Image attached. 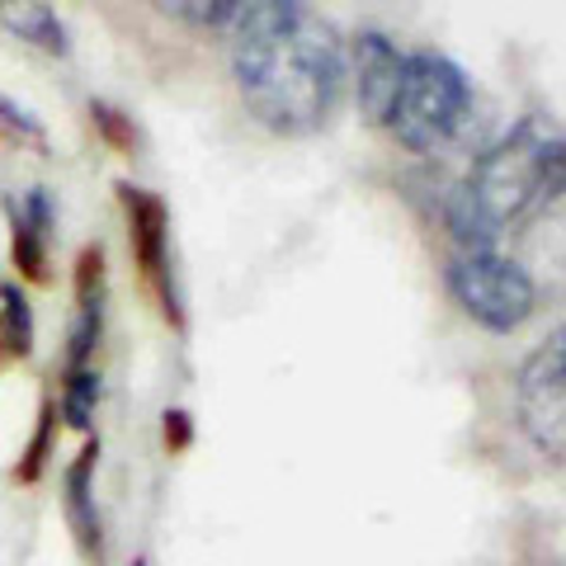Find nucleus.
Listing matches in <instances>:
<instances>
[{
    "instance_id": "nucleus-1",
    "label": "nucleus",
    "mask_w": 566,
    "mask_h": 566,
    "mask_svg": "<svg viewBox=\"0 0 566 566\" xmlns=\"http://www.w3.org/2000/svg\"><path fill=\"white\" fill-rule=\"evenodd\" d=\"M237 91L264 128L279 137H312L340 109L345 39L326 14L293 0L241 6L232 24Z\"/></svg>"
},
{
    "instance_id": "nucleus-2",
    "label": "nucleus",
    "mask_w": 566,
    "mask_h": 566,
    "mask_svg": "<svg viewBox=\"0 0 566 566\" xmlns=\"http://www.w3.org/2000/svg\"><path fill=\"white\" fill-rule=\"evenodd\" d=\"M566 189V133L547 114H524L476 156L449 203L458 251H486Z\"/></svg>"
},
{
    "instance_id": "nucleus-3",
    "label": "nucleus",
    "mask_w": 566,
    "mask_h": 566,
    "mask_svg": "<svg viewBox=\"0 0 566 566\" xmlns=\"http://www.w3.org/2000/svg\"><path fill=\"white\" fill-rule=\"evenodd\" d=\"M472 114V81L444 52H411L401 76V95L387 128L397 133L406 151H439L463 133Z\"/></svg>"
},
{
    "instance_id": "nucleus-4",
    "label": "nucleus",
    "mask_w": 566,
    "mask_h": 566,
    "mask_svg": "<svg viewBox=\"0 0 566 566\" xmlns=\"http://www.w3.org/2000/svg\"><path fill=\"white\" fill-rule=\"evenodd\" d=\"M449 293L491 335L520 331L538 307V289L528 270L520 260L501 255L495 245H486V251H458L449 260Z\"/></svg>"
},
{
    "instance_id": "nucleus-5",
    "label": "nucleus",
    "mask_w": 566,
    "mask_h": 566,
    "mask_svg": "<svg viewBox=\"0 0 566 566\" xmlns=\"http://www.w3.org/2000/svg\"><path fill=\"white\" fill-rule=\"evenodd\" d=\"M349 66H354V99H359V114L387 128L401 95V76H406V52L378 29H364L349 48Z\"/></svg>"
},
{
    "instance_id": "nucleus-6",
    "label": "nucleus",
    "mask_w": 566,
    "mask_h": 566,
    "mask_svg": "<svg viewBox=\"0 0 566 566\" xmlns=\"http://www.w3.org/2000/svg\"><path fill=\"white\" fill-rule=\"evenodd\" d=\"M123 208H128V227H133V251L137 264L147 270V279L156 283L166 303V316H180V303H175V283H170V260H166V241H170V222H166V208L156 193L147 189H133L123 185Z\"/></svg>"
},
{
    "instance_id": "nucleus-7",
    "label": "nucleus",
    "mask_w": 566,
    "mask_h": 566,
    "mask_svg": "<svg viewBox=\"0 0 566 566\" xmlns=\"http://www.w3.org/2000/svg\"><path fill=\"white\" fill-rule=\"evenodd\" d=\"M95 458H99V444H85L81 458L66 468V520L76 528V538L85 553L99 557V510H95V491H91V476H95Z\"/></svg>"
},
{
    "instance_id": "nucleus-8",
    "label": "nucleus",
    "mask_w": 566,
    "mask_h": 566,
    "mask_svg": "<svg viewBox=\"0 0 566 566\" xmlns=\"http://www.w3.org/2000/svg\"><path fill=\"white\" fill-rule=\"evenodd\" d=\"M0 24L43 52H66V24L48 6H0Z\"/></svg>"
},
{
    "instance_id": "nucleus-9",
    "label": "nucleus",
    "mask_w": 566,
    "mask_h": 566,
    "mask_svg": "<svg viewBox=\"0 0 566 566\" xmlns=\"http://www.w3.org/2000/svg\"><path fill=\"white\" fill-rule=\"evenodd\" d=\"M0 345H6V354H33V312H29V297L14 289V283H6L0 289Z\"/></svg>"
},
{
    "instance_id": "nucleus-10",
    "label": "nucleus",
    "mask_w": 566,
    "mask_h": 566,
    "mask_svg": "<svg viewBox=\"0 0 566 566\" xmlns=\"http://www.w3.org/2000/svg\"><path fill=\"white\" fill-rule=\"evenodd\" d=\"M99 406V374L95 368H81V374H66V392H62V411L76 430H91Z\"/></svg>"
},
{
    "instance_id": "nucleus-11",
    "label": "nucleus",
    "mask_w": 566,
    "mask_h": 566,
    "mask_svg": "<svg viewBox=\"0 0 566 566\" xmlns=\"http://www.w3.org/2000/svg\"><path fill=\"white\" fill-rule=\"evenodd\" d=\"M43 232L29 227L20 212H14V264L29 274V279H48V251H43Z\"/></svg>"
},
{
    "instance_id": "nucleus-12",
    "label": "nucleus",
    "mask_w": 566,
    "mask_h": 566,
    "mask_svg": "<svg viewBox=\"0 0 566 566\" xmlns=\"http://www.w3.org/2000/svg\"><path fill=\"white\" fill-rule=\"evenodd\" d=\"M175 20H189V24H203V29H232L237 24V14H241V6L237 0H185V6H166Z\"/></svg>"
},
{
    "instance_id": "nucleus-13",
    "label": "nucleus",
    "mask_w": 566,
    "mask_h": 566,
    "mask_svg": "<svg viewBox=\"0 0 566 566\" xmlns=\"http://www.w3.org/2000/svg\"><path fill=\"white\" fill-rule=\"evenodd\" d=\"M0 123H6L10 133H20L24 142H33V147H43V142H48L43 137V123L33 118V114H24L20 104H10V99H0Z\"/></svg>"
},
{
    "instance_id": "nucleus-14",
    "label": "nucleus",
    "mask_w": 566,
    "mask_h": 566,
    "mask_svg": "<svg viewBox=\"0 0 566 566\" xmlns=\"http://www.w3.org/2000/svg\"><path fill=\"white\" fill-rule=\"evenodd\" d=\"M48 439H52V401L43 406V416H39V434H33V444H29V458H24V468H20V476H24V482H33V476L43 472V458H48Z\"/></svg>"
},
{
    "instance_id": "nucleus-15",
    "label": "nucleus",
    "mask_w": 566,
    "mask_h": 566,
    "mask_svg": "<svg viewBox=\"0 0 566 566\" xmlns=\"http://www.w3.org/2000/svg\"><path fill=\"white\" fill-rule=\"evenodd\" d=\"M534 359L538 364H547V368H553V374L557 378H566V326L562 331H553V335H547V340L534 349Z\"/></svg>"
}]
</instances>
